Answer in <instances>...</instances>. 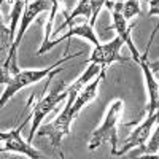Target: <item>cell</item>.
<instances>
[{"label": "cell", "instance_id": "obj_19", "mask_svg": "<svg viewBox=\"0 0 159 159\" xmlns=\"http://www.w3.org/2000/svg\"><path fill=\"white\" fill-rule=\"evenodd\" d=\"M150 69H151L153 73H159V61L151 62V64H150Z\"/></svg>", "mask_w": 159, "mask_h": 159}, {"label": "cell", "instance_id": "obj_1", "mask_svg": "<svg viewBox=\"0 0 159 159\" xmlns=\"http://www.w3.org/2000/svg\"><path fill=\"white\" fill-rule=\"evenodd\" d=\"M76 56H80V52L59 59L57 62L51 64L48 69H42V70H19L18 73L2 76V84H7V89L3 91L2 99H0V107H5V103H7L13 96H15L18 91H21L22 88L29 86V84H34V83L40 81V80H43L46 75H51V72L54 70L59 64H64V62L70 61L72 57H76Z\"/></svg>", "mask_w": 159, "mask_h": 159}, {"label": "cell", "instance_id": "obj_15", "mask_svg": "<svg viewBox=\"0 0 159 159\" xmlns=\"http://www.w3.org/2000/svg\"><path fill=\"white\" fill-rule=\"evenodd\" d=\"M123 15L126 18V21L132 19L134 16L140 15V3L139 0H127L123 3Z\"/></svg>", "mask_w": 159, "mask_h": 159}, {"label": "cell", "instance_id": "obj_3", "mask_svg": "<svg viewBox=\"0 0 159 159\" xmlns=\"http://www.w3.org/2000/svg\"><path fill=\"white\" fill-rule=\"evenodd\" d=\"M67 97H69V91H67V88H65L64 81L61 80V81L49 91V94H48L46 97L40 99V100L34 105L32 130H30V134H29L27 142H32V140H34V137L37 135V130H38L40 124H42V121L45 119V116H48V113H51L61 102L67 100Z\"/></svg>", "mask_w": 159, "mask_h": 159}, {"label": "cell", "instance_id": "obj_13", "mask_svg": "<svg viewBox=\"0 0 159 159\" xmlns=\"http://www.w3.org/2000/svg\"><path fill=\"white\" fill-rule=\"evenodd\" d=\"M64 15H65V22L61 25L57 30H61V29H64V27H69L76 16H83V18H89V19H91V15H92L91 2H89V0H80L70 15H69V13H64ZM57 30H56V34H57Z\"/></svg>", "mask_w": 159, "mask_h": 159}, {"label": "cell", "instance_id": "obj_17", "mask_svg": "<svg viewBox=\"0 0 159 159\" xmlns=\"http://www.w3.org/2000/svg\"><path fill=\"white\" fill-rule=\"evenodd\" d=\"M159 15V0H150V16Z\"/></svg>", "mask_w": 159, "mask_h": 159}, {"label": "cell", "instance_id": "obj_12", "mask_svg": "<svg viewBox=\"0 0 159 159\" xmlns=\"http://www.w3.org/2000/svg\"><path fill=\"white\" fill-rule=\"evenodd\" d=\"M159 151V127H156L154 134L150 135V139L147 140V143L142 147L132 148V157H139V156H156V153Z\"/></svg>", "mask_w": 159, "mask_h": 159}, {"label": "cell", "instance_id": "obj_8", "mask_svg": "<svg viewBox=\"0 0 159 159\" xmlns=\"http://www.w3.org/2000/svg\"><path fill=\"white\" fill-rule=\"evenodd\" d=\"M105 5L111 10V16H113V24L110 25L108 29H113V30L118 32V35L124 40V43H127L130 52L134 54L135 62L139 64L140 54H139V51H137L134 42H132V38H130V29L132 27H130V25H127V21H126V18L123 15V3L121 2H110V0H107Z\"/></svg>", "mask_w": 159, "mask_h": 159}, {"label": "cell", "instance_id": "obj_5", "mask_svg": "<svg viewBox=\"0 0 159 159\" xmlns=\"http://www.w3.org/2000/svg\"><path fill=\"white\" fill-rule=\"evenodd\" d=\"M72 105H67L62 110V113L54 119L52 123L49 124H45V126H40L38 130H37V137L42 139V137H49L51 140V145L57 150L59 156L64 157L62 154V148H61V143H62V139L65 135L70 134V123L75 119V116L72 115Z\"/></svg>", "mask_w": 159, "mask_h": 159}, {"label": "cell", "instance_id": "obj_6", "mask_svg": "<svg viewBox=\"0 0 159 159\" xmlns=\"http://www.w3.org/2000/svg\"><path fill=\"white\" fill-rule=\"evenodd\" d=\"M159 121V108L154 111V113H151V115H148V118L145 119V121L132 132V134L129 135V139L123 143V147L119 148L113 156H123V154H126L127 151H130L132 148H137V147H142V145H145L147 143V140L150 139V135H151V130H153V127H154V124Z\"/></svg>", "mask_w": 159, "mask_h": 159}, {"label": "cell", "instance_id": "obj_20", "mask_svg": "<svg viewBox=\"0 0 159 159\" xmlns=\"http://www.w3.org/2000/svg\"><path fill=\"white\" fill-rule=\"evenodd\" d=\"M156 157H159V154H156Z\"/></svg>", "mask_w": 159, "mask_h": 159}, {"label": "cell", "instance_id": "obj_9", "mask_svg": "<svg viewBox=\"0 0 159 159\" xmlns=\"http://www.w3.org/2000/svg\"><path fill=\"white\" fill-rule=\"evenodd\" d=\"M123 43H124V40L118 35L115 40H111V42L96 46L94 51H92V54H91V57L88 59V62L100 64L103 69L107 67V65H110L111 62H127L129 59L123 57L121 52H119Z\"/></svg>", "mask_w": 159, "mask_h": 159}, {"label": "cell", "instance_id": "obj_14", "mask_svg": "<svg viewBox=\"0 0 159 159\" xmlns=\"http://www.w3.org/2000/svg\"><path fill=\"white\" fill-rule=\"evenodd\" d=\"M27 3H29V0H15V3H13V8H11V13H10V35L13 38V42H15L16 34H18L19 16H22L24 8Z\"/></svg>", "mask_w": 159, "mask_h": 159}, {"label": "cell", "instance_id": "obj_10", "mask_svg": "<svg viewBox=\"0 0 159 159\" xmlns=\"http://www.w3.org/2000/svg\"><path fill=\"white\" fill-rule=\"evenodd\" d=\"M156 30H157V29H154V32H153V35H151V38H150V43H148V46H147L145 54L140 56V61H139V65L142 67L143 75H145V80H147V89H148V92H150L148 115L154 113V111L159 108V105H157V102H159V81L154 78V75H153V72H151V69H150V62H148V49H150L151 42H153V38H154V35H156Z\"/></svg>", "mask_w": 159, "mask_h": 159}, {"label": "cell", "instance_id": "obj_7", "mask_svg": "<svg viewBox=\"0 0 159 159\" xmlns=\"http://www.w3.org/2000/svg\"><path fill=\"white\" fill-rule=\"evenodd\" d=\"M27 123V119L22 123V126ZM22 126L19 127V129H13V130H8V132H2L0 134V139L3 140V147H2V153H5V151H16V153H21V154H25L27 157H30V159H42V157H45V154H42L40 151H37V150H34L30 145H29V142L27 140H24L22 137H21V129H22Z\"/></svg>", "mask_w": 159, "mask_h": 159}, {"label": "cell", "instance_id": "obj_2", "mask_svg": "<svg viewBox=\"0 0 159 159\" xmlns=\"http://www.w3.org/2000/svg\"><path fill=\"white\" fill-rule=\"evenodd\" d=\"M123 116V100H115L113 105L110 107V110L105 115L103 123L100 124V127H97L91 135L89 140V150L94 151L96 148L102 147L103 143H111V154H115L118 151V121Z\"/></svg>", "mask_w": 159, "mask_h": 159}, {"label": "cell", "instance_id": "obj_16", "mask_svg": "<svg viewBox=\"0 0 159 159\" xmlns=\"http://www.w3.org/2000/svg\"><path fill=\"white\" fill-rule=\"evenodd\" d=\"M89 2H91V10H92L89 24L94 25V24H96V19H97V16H99V13H100L102 7L105 5V2H107V0H89Z\"/></svg>", "mask_w": 159, "mask_h": 159}, {"label": "cell", "instance_id": "obj_4", "mask_svg": "<svg viewBox=\"0 0 159 159\" xmlns=\"http://www.w3.org/2000/svg\"><path fill=\"white\" fill-rule=\"evenodd\" d=\"M52 3H54L52 0H32L30 3L25 5L24 13H22V18H21V24H19V30L16 34V38H15V42H13V46H11L10 52L7 54V57L2 62L3 64L2 65L3 69H8L13 62H16V49H18V46L21 43V40H22L25 30L29 29V25L32 24V21L40 15V13L51 10L52 8Z\"/></svg>", "mask_w": 159, "mask_h": 159}, {"label": "cell", "instance_id": "obj_11", "mask_svg": "<svg viewBox=\"0 0 159 159\" xmlns=\"http://www.w3.org/2000/svg\"><path fill=\"white\" fill-rule=\"evenodd\" d=\"M73 35H81L83 38H88L91 43H94L96 46H99L100 43H99V38L96 37V34H94V29H92V25L91 24H80V25H75L73 29H70L69 32H65L61 38H56V40H51V42L45 46V48H40L38 51H37V54L38 56H42V54H45V52H48L54 45H57V43H61V42H64V40H69L70 37H73Z\"/></svg>", "mask_w": 159, "mask_h": 159}, {"label": "cell", "instance_id": "obj_18", "mask_svg": "<svg viewBox=\"0 0 159 159\" xmlns=\"http://www.w3.org/2000/svg\"><path fill=\"white\" fill-rule=\"evenodd\" d=\"M57 2H61V3L64 5V13H67V10H69L70 7H73L76 2H80V0H57Z\"/></svg>", "mask_w": 159, "mask_h": 159}]
</instances>
